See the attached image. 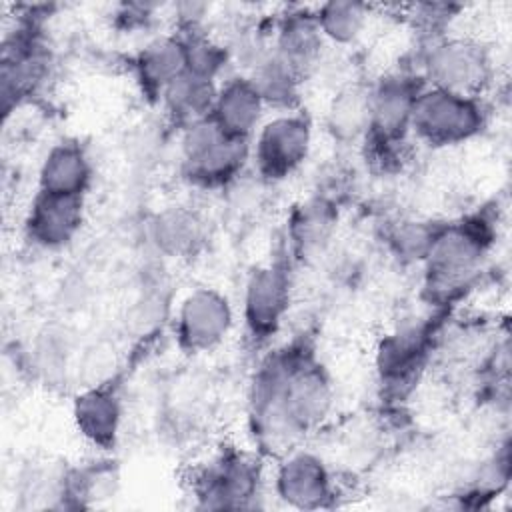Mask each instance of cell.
Returning <instances> with one entry per match:
<instances>
[{
    "instance_id": "1",
    "label": "cell",
    "mask_w": 512,
    "mask_h": 512,
    "mask_svg": "<svg viewBox=\"0 0 512 512\" xmlns=\"http://www.w3.org/2000/svg\"><path fill=\"white\" fill-rule=\"evenodd\" d=\"M332 382L306 346H286L256 370L250 394L254 436L264 446L292 450L330 414Z\"/></svg>"
},
{
    "instance_id": "2",
    "label": "cell",
    "mask_w": 512,
    "mask_h": 512,
    "mask_svg": "<svg viewBox=\"0 0 512 512\" xmlns=\"http://www.w3.org/2000/svg\"><path fill=\"white\" fill-rule=\"evenodd\" d=\"M490 246L484 218L438 226L432 246L424 258V284L434 300L458 294L480 272Z\"/></svg>"
},
{
    "instance_id": "3",
    "label": "cell",
    "mask_w": 512,
    "mask_h": 512,
    "mask_svg": "<svg viewBox=\"0 0 512 512\" xmlns=\"http://www.w3.org/2000/svg\"><path fill=\"white\" fill-rule=\"evenodd\" d=\"M180 160L182 172L192 184L204 188L224 186L250 160V142L230 136L208 116L182 128Z\"/></svg>"
},
{
    "instance_id": "4",
    "label": "cell",
    "mask_w": 512,
    "mask_h": 512,
    "mask_svg": "<svg viewBox=\"0 0 512 512\" xmlns=\"http://www.w3.org/2000/svg\"><path fill=\"white\" fill-rule=\"evenodd\" d=\"M426 86L480 98L492 82V56L484 44L464 36L430 40L416 72Z\"/></svg>"
},
{
    "instance_id": "5",
    "label": "cell",
    "mask_w": 512,
    "mask_h": 512,
    "mask_svg": "<svg viewBox=\"0 0 512 512\" xmlns=\"http://www.w3.org/2000/svg\"><path fill=\"white\" fill-rule=\"evenodd\" d=\"M486 122L480 98L422 86L412 108L410 134L430 146H452L474 138Z\"/></svg>"
},
{
    "instance_id": "6",
    "label": "cell",
    "mask_w": 512,
    "mask_h": 512,
    "mask_svg": "<svg viewBox=\"0 0 512 512\" xmlns=\"http://www.w3.org/2000/svg\"><path fill=\"white\" fill-rule=\"evenodd\" d=\"M312 148V128L304 114L286 110L266 118L250 140V160L266 180L294 174Z\"/></svg>"
},
{
    "instance_id": "7",
    "label": "cell",
    "mask_w": 512,
    "mask_h": 512,
    "mask_svg": "<svg viewBox=\"0 0 512 512\" xmlns=\"http://www.w3.org/2000/svg\"><path fill=\"white\" fill-rule=\"evenodd\" d=\"M260 478V464L254 454L224 446L198 466L192 486L206 506L232 508L258 496Z\"/></svg>"
},
{
    "instance_id": "8",
    "label": "cell",
    "mask_w": 512,
    "mask_h": 512,
    "mask_svg": "<svg viewBox=\"0 0 512 512\" xmlns=\"http://www.w3.org/2000/svg\"><path fill=\"white\" fill-rule=\"evenodd\" d=\"M232 328V308L228 300L212 288H196L178 306L174 334L188 352H208L216 348Z\"/></svg>"
},
{
    "instance_id": "9",
    "label": "cell",
    "mask_w": 512,
    "mask_h": 512,
    "mask_svg": "<svg viewBox=\"0 0 512 512\" xmlns=\"http://www.w3.org/2000/svg\"><path fill=\"white\" fill-rule=\"evenodd\" d=\"M290 302V276L282 264L256 268L244 288L242 314L248 334L264 342L280 328Z\"/></svg>"
},
{
    "instance_id": "10",
    "label": "cell",
    "mask_w": 512,
    "mask_h": 512,
    "mask_svg": "<svg viewBox=\"0 0 512 512\" xmlns=\"http://www.w3.org/2000/svg\"><path fill=\"white\" fill-rule=\"evenodd\" d=\"M430 344L432 328L424 322L406 324L388 334L376 354L382 384L392 392H400L412 384L424 368Z\"/></svg>"
},
{
    "instance_id": "11",
    "label": "cell",
    "mask_w": 512,
    "mask_h": 512,
    "mask_svg": "<svg viewBox=\"0 0 512 512\" xmlns=\"http://www.w3.org/2000/svg\"><path fill=\"white\" fill-rule=\"evenodd\" d=\"M326 40L314 8H294L282 14L270 34L272 54L302 80L320 60Z\"/></svg>"
},
{
    "instance_id": "12",
    "label": "cell",
    "mask_w": 512,
    "mask_h": 512,
    "mask_svg": "<svg viewBox=\"0 0 512 512\" xmlns=\"http://www.w3.org/2000/svg\"><path fill=\"white\" fill-rule=\"evenodd\" d=\"M84 220V196L36 192L28 216L26 234L42 248H62L74 240Z\"/></svg>"
},
{
    "instance_id": "13",
    "label": "cell",
    "mask_w": 512,
    "mask_h": 512,
    "mask_svg": "<svg viewBox=\"0 0 512 512\" xmlns=\"http://www.w3.org/2000/svg\"><path fill=\"white\" fill-rule=\"evenodd\" d=\"M264 110L266 104L250 78L232 76L218 84L210 116L230 136L250 142L264 122Z\"/></svg>"
},
{
    "instance_id": "14",
    "label": "cell",
    "mask_w": 512,
    "mask_h": 512,
    "mask_svg": "<svg viewBox=\"0 0 512 512\" xmlns=\"http://www.w3.org/2000/svg\"><path fill=\"white\" fill-rule=\"evenodd\" d=\"M276 490L290 504L320 506L332 496L330 472L316 454L292 448L276 472Z\"/></svg>"
},
{
    "instance_id": "15",
    "label": "cell",
    "mask_w": 512,
    "mask_h": 512,
    "mask_svg": "<svg viewBox=\"0 0 512 512\" xmlns=\"http://www.w3.org/2000/svg\"><path fill=\"white\" fill-rule=\"evenodd\" d=\"M186 70L188 56L180 32L160 34L148 40L134 56V72L142 90L156 98Z\"/></svg>"
},
{
    "instance_id": "16",
    "label": "cell",
    "mask_w": 512,
    "mask_h": 512,
    "mask_svg": "<svg viewBox=\"0 0 512 512\" xmlns=\"http://www.w3.org/2000/svg\"><path fill=\"white\" fill-rule=\"evenodd\" d=\"M78 432L94 446H114L122 424V402L110 386H98L80 394L74 402Z\"/></svg>"
},
{
    "instance_id": "17",
    "label": "cell",
    "mask_w": 512,
    "mask_h": 512,
    "mask_svg": "<svg viewBox=\"0 0 512 512\" xmlns=\"http://www.w3.org/2000/svg\"><path fill=\"white\" fill-rule=\"evenodd\" d=\"M92 180V166L76 142H60L54 144L38 174V190L50 194H66V196H84L88 184Z\"/></svg>"
},
{
    "instance_id": "18",
    "label": "cell",
    "mask_w": 512,
    "mask_h": 512,
    "mask_svg": "<svg viewBox=\"0 0 512 512\" xmlns=\"http://www.w3.org/2000/svg\"><path fill=\"white\" fill-rule=\"evenodd\" d=\"M218 82L186 70L162 94L160 104L166 116L182 130L202 118H208L214 106Z\"/></svg>"
},
{
    "instance_id": "19",
    "label": "cell",
    "mask_w": 512,
    "mask_h": 512,
    "mask_svg": "<svg viewBox=\"0 0 512 512\" xmlns=\"http://www.w3.org/2000/svg\"><path fill=\"white\" fill-rule=\"evenodd\" d=\"M336 218L338 212L334 204L324 196H316L300 204L288 224V238L292 250L300 258H304L324 248L332 238Z\"/></svg>"
},
{
    "instance_id": "20",
    "label": "cell",
    "mask_w": 512,
    "mask_h": 512,
    "mask_svg": "<svg viewBox=\"0 0 512 512\" xmlns=\"http://www.w3.org/2000/svg\"><path fill=\"white\" fill-rule=\"evenodd\" d=\"M314 14L324 40L346 46L356 42L366 30L370 8L350 0H334L316 6Z\"/></svg>"
},
{
    "instance_id": "21",
    "label": "cell",
    "mask_w": 512,
    "mask_h": 512,
    "mask_svg": "<svg viewBox=\"0 0 512 512\" xmlns=\"http://www.w3.org/2000/svg\"><path fill=\"white\" fill-rule=\"evenodd\" d=\"M370 124V100L368 88H346L342 90L328 112V128L334 138L350 142L362 140L368 134Z\"/></svg>"
},
{
    "instance_id": "22",
    "label": "cell",
    "mask_w": 512,
    "mask_h": 512,
    "mask_svg": "<svg viewBox=\"0 0 512 512\" xmlns=\"http://www.w3.org/2000/svg\"><path fill=\"white\" fill-rule=\"evenodd\" d=\"M152 238L158 250L170 256H182L192 252L200 242V222L192 212L172 208L158 214L152 224Z\"/></svg>"
},
{
    "instance_id": "23",
    "label": "cell",
    "mask_w": 512,
    "mask_h": 512,
    "mask_svg": "<svg viewBox=\"0 0 512 512\" xmlns=\"http://www.w3.org/2000/svg\"><path fill=\"white\" fill-rule=\"evenodd\" d=\"M436 232H438V226L406 220L392 228V232L388 236V244L400 260L424 262Z\"/></svg>"
}]
</instances>
